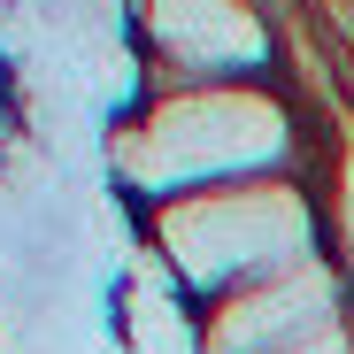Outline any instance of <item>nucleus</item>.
Instances as JSON below:
<instances>
[{
  "label": "nucleus",
  "instance_id": "nucleus-1",
  "mask_svg": "<svg viewBox=\"0 0 354 354\" xmlns=\"http://www.w3.org/2000/svg\"><path fill=\"white\" fill-rule=\"evenodd\" d=\"M292 147L285 108L254 77H216V85H177L147 115H131L115 139V169L139 201H177L201 185H231V177H270Z\"/></svg>",
  "mask_w": 354,
  "mask_h": 354
},
{
  "label": "nucleus",
  "instance_id": "nucleus-2",
  "mask_svg": "<svg viewBox=\"0 0 354 354\" xmlns=\"http://www.w3.org/2000/svg\"><path fill=\"white\" fill-rule=\"evenodd\" d=\"M308 231H316V208L292 177H231V185H201L154 208L162 262L216 301L308 262Z\"/></svg>",
  "mask_w": 354,
  "mask_h": 354
},
{
  "label": "nucleus",
  "instance_id": "nucleus-3",
  "mask_svg": "<svg viewBox=\"0 0 354 354\" xmlns=\"http://www.w3.org/2000/svg\"><path fill=\"white\" fill-rule=\"evenodd\" d=\"M346 324L339 316V277L308 254L277 277H254L239 292H223V301L201 316V354H292L301 339Z\"/></svg>",
  "mask_w": 354,
  "mask_h": 354
},
{
  "label": "nucleus",
  "instance_id": "nucleus-4",
  "mask_svg": "<svg viewBox=\"0 0 354 354\" xmlns=\"http://www.w3.org/2000/svg\"><path fill=\"white\" fill-rule=\"evenodd\" d=\"M154 31L162 54H177L185 85H216V77H247V62L262 54V31L239 0H154Z\"/></svg>",
  "mask_w": 354,
  "mask_h": 354
},
{
  "label": "nucleus",
  "instance_id": "nucleus-5",
  "mask_svg": "<svg viewBox=\"0 0 354 354\" xmlns=\"http://www.w3.org/2000/svg\"><path fill=\"white\" fill-rule=\"evenodd\" d=\"M292 354H354V339H346V324H331V331H316V339H301Z\"/></svg>",
  "mask_w": 354,
  "mask_h": 354
}]
</instances>
